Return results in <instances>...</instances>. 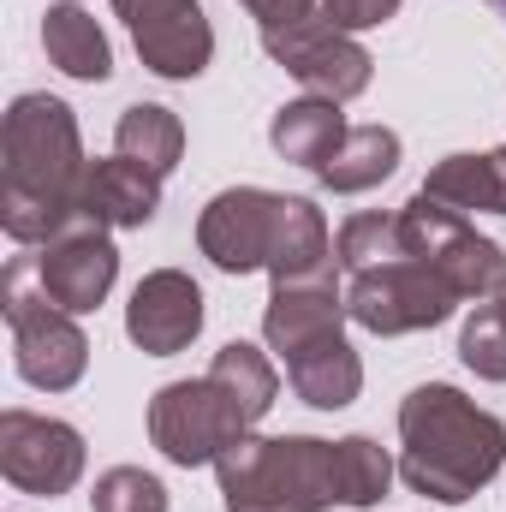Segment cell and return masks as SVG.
Here are the masks:
<instances>
[{
  "instance_id": "6da1fadb",
  "label": "cell",
  "mask_w": 506,
  "mask_h": 512,
  "mask_svg": "<svg viewBox=\"0 0 506 512\" xmlns=\"http://www.w3.org/2000/svg\"><path fill=\"white\" fill-rule=\"evenodd\" d=\"M84 137L60 96H18L0 131V227L12 245H48L78 221L84 191Z\"/></svg>"
},
{
  "instance_id": "7a4b0ae2",
  "label": "cell",
  "mask_w": 506,
  "mask_h": 512,
  "mask_svg": "<svg viewBox=\"0 0 506 512\" xmlns=\"http://www.w3.org/2000/svg\"><path fill=\"white\" fill-rule=\"evenodd\" d=\"M506 465V423L495 411H483L477 399H465L447 382H423L405 393L399 405V477L441 501V507H465L477 489L495 483Z\"/></svg>"
},
{
  "instance_id": "3957f363",
  "label": "cell",
  "mask_w": 506,
  "mask_h": 512,
  "mask_svg": "<svg viewBox=\"0 0 506 512\" xmlns=\"http://www.w3.org/2000/svg\"><path fill=\"white\" fill-rule=\"evenodd\" d=\"M227 512H328L340 507L334 441L316 435H245L215 459Z\"/></svg>"
},
{
  "instance_id": "277c9868",
  "label": "cell",
  "mask_w": 506,
  "mask_h": 512,
  "mask_svg": "<svg viewBox=\"0 0 506 512\" xmlns=\"http://www.w3.org/2000/svg\"><path fill=\"white\" fill-rule=\"evenodd\" d=\"M0 310H6V328H12V364L18 376L42 393H66V387L84 382L90 370V340L78 328L72 310H60L42 280H36V256H12L6 262V280H0Z\"/></svg>"
},
{
  "instance_id": "5b68a950",
  "label": "cell",
  "mask_w": 506,
  "mask_h": 512,
  "mask_svg": "<svg viewBox=\"0 0 506 512\" xmlns=\"http://www.w3.org/2000/svg\"><path fill=\"white\" fill-rule=\"evenodd\" d=\"M399 239H405V256H417L423 268H435L459 298H495L506 286V251L477 233L471 215L435 203L429 191H417L405 209H399Z\"/></svg>"
},
{
  "instance_id": "8992f818",
  "label": "cell",
  "mask_w": 506,
  "mask_h": 512,
  "mask_svg": "<svg viewBox=\"0 0 506 512\" xmlns=\"http://www.w3.org/2000/svg\"><path fill=\"white\" fill-rule=\"evenodd\" d=\"M453 304H459V292L435 268H423L417 256H393V262L364 268V274L346 280V316L358 328L381 334V340L441 328L453 316Z\"/></svg>"
},
{
  "instance_id": "52a82bcc",
  "label": "cell",
  "mask_w": 506,
  "mask_h": 512,
  "mask_svg": "<svg viewBox=\"0 0 506 512\" xmlns=\"http://www.w3.org/2000/svg\"><path fill=\"white\" fill-rule=\"evenodd\" d=\"M251 435V423L233 411V399L221 393V387L209 382V376H197V382H167L155 399H149V441H155V453L161 459H173V465H215L233 441H245Z\"/></svg>"
},
{
  "instance_id": "ba28073f",
  "label": "cell",
  "mask_w": 506,
  "mask_h": 512,
  "mask_svg": "<svg viewBox=\"0 0 506 512\" xmlns=\"http://www.w3.org/2000/svg\"><path fill=\"white\" fill-rule=\"evenodd\" d=\"M262 54H268L274 66H286L310 96H328V102H340V108H346L352 96H364L370 78H376L370 48H364L358 36L334 30L322 12L286 24V30H268V36H262Z\"/></svg>"
},
{
  "instance_id": "9c48e42d",
  "label": "cell",
  "mask_w": 506,
  "mask_h": 512,
  "mask_svg": "<svg viewBox=\"0 0 506 512\" xmlns=\"http://www.w3.org/2000/svg\"><path fill=\"white\" fill-rule=\"evenodd\" d=\"M0 477L24 495H72L84 477V435L60 417L6 405L0 411Z\"/></svg>"
},
{
  "instance_id": "30bf717a",
  "label": "cell",
  "mask_w": 506,
  "mask_h": 512,
  "mask_svg": "<svg viewBox=\"0 0 506 512\" xmlns=\"http://www.w3.org/2000/svg\"><path fill=\"white\" fill-rule=\"evenodd\" d=\"M114 12L126 18L131 48H137V60H143L155 78L191 84V78L209 72V60H215V30H209L203 0H114Z\"/></svg>"
},
{
  "instance_id": "8fae6325",
  "label": "cell",
  "mask_w": 506,
  "mask_h": 512,
  "mask_svg": "<svg viewBox=\"0 0 506 512\" xmlns=\"http://www.w3.org/2000/svg\"><path fill=\"white\" fill-rule=\"evenodd\" d=\"M280 209H286V197L262 191V185H227V191H215L203 203V215H197V251L209 256L221 274H256V268H268L274 233H280Z\"/></svg>"
},
{
  "instance_id": "7c38bea8",
  "label": "cell",
  "mask_w": 506,
  "mask_h": 512,
  "mask_svg": "<svg viewBox=\"0 0 506 512\" xmlns=\"http://www.w3.org/2000/svg\"><path fill=\"white\" fill-rule=\"evenodd\" d=\"M36 280H42V292L60 310L90 316L114 292V280H120V251H114L108 227L90 221V215H78L66 233H54L48 245H36Z\"/></svg>"
},
{
  "instance_id": "4fadbf2b",
  "label": "cell",
  "mask_w": 506,
  "mask_h": 512,
  "mask_svg": "<svg viewBox=\"0 0 506 512\" xmlns=\"http://www.w3.org/2000/svg\"><path fill=\"white\" fill-rule=\"evenodd\" d=\"M126 334L143 358H173L203 334V286L185 268H155L131 286Z\"/></svg>"
},
{
  "instance_id": "5bb4252c",
  "label": "cell",
  "mask_w": 506,
  "mask_h": 512,
  "mask_svg": "<svg viewBox=\"0 0 506 512\" xmlns=\"http://www.w3.org/2000/svg\"><path fill=\"white\" fill-rule=\"evenodd\" d=\"M346 286L334 274H316V280H280L268 292V310H262V340L268 352H280L286 364L340 340L346 334Z\"/></svg>"
},
{
  "instance_id": "9a60e30c",
  "label": "cell",
  "mask_w": 506,
  "mask_h": 512,
  "mask_svg": "<svg viewBox=\"0 0 506 512\" xmlns=\"http://www.w3.org/2000/svg\"><path fill=\"white\" fill-rule=\"evenodd\" d=\"M161 209V173H149L143 161L131 155H108V161H90L84 173V191H78V215L102 221V227H149Z\"/></svg>"
},
{
  "instance_id": "2e32d148",
  "label": "cell",
  "mask_w": 506,
  "mask_h": 512,
  "mask_svg": "<svg viewBox=\"0 0 506 512\" xmlns=\"http://www.w3.org/2000/svg\"><path fill=\"white\" fill-rule=\"evenodd\" d=\"M346 131L352 126H346L340 102H328V96H298V102L274 108V120H268V143H274L280 161L322 173V167L334 161V149L346 143Z\"/></svg>"
},
{
  "instance_id": "e0dca14e",
  "label": "cell",
  "mask_w": 506,
  "mask_h": 512,
  "mask_svg": "<svg viewBox=\"0 0 506 512\" xmlns=\"http://www.w3.org/2000/svg\"><path fill=\"white\" fill-rule=\"evenodd\" d=\"M42 48H48V66H60L78 84H108L114 78V48H108L96 12H84L72 0L42 12Z\"/></svg>"
},
{
  "instance_id": "ac0fdd59",
  "label": "cell",
  "mask_w": 506,
  "mask_h": 512,
  "mask_svg": "<svg viewBox=\"0 0 506 512\" xmlns=\"http://www.w3.org/2000/svg\"><path fill=\"white\" fill-rule=\"evenodd\" d=\"M334 239H328V221L310 197H286L280 209V233H274V251H268V274L274 286L280 280H316V274H334Z\"/></svg>"
},
{
  "instance_id": "d6986e66",
  "label": "cell",
  "mask_w": 506,
  "mask_h": 512,
  "mask_svg": "<svg viewBox=\"0 0 506 512\" xmlns=\"http://www.w3.org/2000/svg\"><path fill=\"white\" fill-rule=\"evenodd\" d=\"M399 173V131L393 126H352L346 143L334 149V161L316 173L322 191H340V197H358V191H376L381 179Z\"/></svg>"
},
{
  "instance_id": "ffe728a7",
  "label": "cell",
  "mask_w": 506,
  "mask_h": 512,
  "mask_svg": "<svg viewBox=\"0 0 506 512\" xmlns=\"http://www.w3.org/2000/svg\"><path fill=\"white\" fill-rule=\"evenodd\" d=\"M286 382H292V393H298L304 405L340 411V405H352V399L364 393V358H358V352L346 346V334H340V340H328V346L292 358V364H286Z\"/></svg>"
},
{
  "instance_id": "44dd1931",
  "label": "cell",
  "mask_w": 506,
  "mask_h": 512,
  "mask_svg": "<svg viewBox=\"0 0 506 512\" xmlns=\"http://www.w3.org/2000/svg\"><path fill=\"white\" fill-rule=\"evenodd\" d=\"M209 382L233 399V411L251 429L274 411V399H280V370H274V358L262 346H251V340H227L215 352V364H209Z\"/></svg>"
},
{
  "instance_id": "7402d4cb",
  "label": "cell",
  "mask_w": 506,
  "mask_h": 512,
  "mask_svg": "<svg viewBox=\"0 0 506 512\" xmlns=\"http://www.w3.org/2000/svg\"><path fill=\"white\" fill-rule=\"evenodd\" d=\"M114 149L167 179V173L179 167V155H185V126H179L173 108H161V102H137V108L120 114V126H114Z\"/></svg>"
},
{
  "instance_id": "603a6c76",
  "label": "cell",
  "mask_w": 506,
  "mask_h": 512,
  "mask_svg": "<svg viewBox=\"0 0 506 512\" xmlns=\"http://www.w3.org/2000/svg\"><path fill=\"white\" fill-rule=\"evenodd\" d=\"M423 191L459 215H501V179H495V155H447L429 167Z\"/></svg>"
},
{
  "instance_id": "cb8c5ba5",
  "label": "cell",
  "mask_w": 506,
  "mask_h": 512,
  "mask_svg": "<svg viewBox=\"0 0 506 512\" xmlns=\"http://www.w3.org/2000/svg\"><path fill=\"white\" fill-rule=\"evenodd\" d=\"M393 459H387V447L370 441V435H346V441H334V483H340V507L364 512L376 507L381 495H387V483H393Z\"/></svg>"
},
{
  "instance_id": "d4e9b609",
  "label": "cell",
  "mask_w": 506,
  "mask_h": 512,
  "mask_svg": "<svg viewBox=\"0 0 506 512\" xmlns=\"http://www.w3.org/2000/svg\"><path fill=\"white\" fill-rule=\"evenodd\" d=\"M334 256L346 274H364V268H381L393 256H405V239H399V209L381 215V209H364V215H346L340 233H334Z\"/></svg>"
},
{
  "instance_id": "484cf974",
  "label": "cell",
  "mask_w": 506,
  "mask_h": 512,
  "mask_svg": "<svg viewBox=\"0 0 506 512\" xmlns=\"http://www.w3.org/2000/svg\"><path fill=\"white\" fill-rule=\"evenodd\" d=\"M459 358L465 370H477L483 382H506V310L501 304H477L459 328Z\"/></svg>"
},
{
  "instance_id": "4316f807",
  "label": "cell",
  "mask_w": 506,
  "mask_h": 512,
  "mask_svg": "<svg viewBox=\"0 0 506 512\" xmlns=\"http://www.w3.org/2000/svg\"><path fill=\"white\" fill-rule=\"evenodd\" d=\"M90 512H167V489L143 465H114V471L96 477Z\"/></svg>"
},
{
  "instance_id": "83f0119b",
  "label": "cell",
  "mask_w": 506,
  "mask_h": 512,
  "mask_svg": "<svg viewBox=\"0 0 506 512\" xmlns=\"http://www.w3.org/2000/svg\"><path fill=\"white\" fill-rule=\"evenodd\" d=\"M399 12V0H322V18L334 24V30H346V36H358V30H376Z\"/></svg>"
},
{
  "instance_id": "f1b7e54d",
  "label": "cell",
  "mask_w": 506,
  "mask_h": 512,
  "mask_svg": "<svg viewBox=\"0 0 506 512\" xmlns=\"http://www.w3.org/2000/svg\"><path fill=\"white\" fill-rule=\"evenodd\" d=\"M245 12L256 18V30L268 36V30H286V24H298V18H316L322 12V0H239Z\"/></svg>"
},
{
  "instance_id": "f546056e",
  "label": "cell",
  "mask_w": 506,
  "mask_h": 512,
  "mask_svg": "<svg viewBox=\"0 0 506 512\" xmlns=\"http://www.w3.org/2000/svg\"><path fill=\"white\" fill-rule=\"evenodd\" d=\"M495 304H501V310H506V286H501V292H495Z\"/></svg>"
},
{
  "instance_id": "4dcf8cb0",
  "label": "cell",
  "mask_w": 506,
  "mask_h": 512,
  "mask_svg": "<svg viewBox=\"0 0 506 512\" xmlns=\"http://www.w3.org/2000/svg\"><path fill=\"white\" fill-rule=\"evenodd\" d=\"M495 6H501V12H506V0H495Z\"/></svg>"
}]
</instances>
